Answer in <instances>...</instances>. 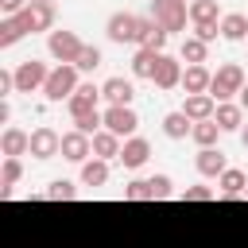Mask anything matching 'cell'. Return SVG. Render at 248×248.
Instances as JSON below:
<instances>
[{
	"label": "cell",
	"instance_id": "cell-1",
	"mask_svg": "<svg viewBox=\"0 0 248 248\" xmlns=\"http://www.w3.org/2000/svg\"><path fill=\"white\" fill-rule=\"evenodd\" d=\"M244 85H248V81H244V70H240L236 62H225V66H217V74H213V81H209V97H213L217 105H225V101L240 97Z\"/></svg>",
	"mask_w": 248,
	"mask_h": 248
},
{
	"label": "cell",
	"instance_id": "cell-2",
	"mask_svg": "<svg viewBox=\"0 0 248 248\" xmlns=\"http://www.w3.org/2000/svg\"><path fill=\"white\" fill-rule=\"evenodd\" d=\"M81 39L74 35V31H66V27H54L50 35H46V54L58 62V66H74L78 62V54H81Z\"/></svg>",
	"mask_w": 248,
	"mask_h": 248
},
{
	"label": "cell",
	"instance_id": "cell-3",
	"mask_svg": "<svg viewBox=\"0 0 248 248\" xmlns=\"http://www.w3.org/2000/svg\"><path fill=\"white\" fill-rule=\"evenodd\" d=\"M151 19H155L167 35H174V31H186L190 8H186V0H151Z\"/></svg>",
	"mask_w": 248,
	"mask_h": 248
},
{
	"label": "cell",
	"instance_id": "cell-4",
	"mask_svg": "<svg viewBox=\"0 0 248 248\" xmlns=\"http://www.w3.org/2000/svg\"><path fill=\"white\" fill-rule=\"evenodd\" d=\"M78 85H81L78 81V66H54L50 78H46V85H43V97L58 105V101H70L78 93Z\"/></svg>",
	"mask_w": 248,
	"mask_h": 248
},
{
	"label": "cell",
	"instance_id": "cell-5",
	"mask_svg": "<svg viewBox=\"0 0 248 248\" xmlns=\"http://www.w3.org/2000/svg\"><path fill=\"white\" fill-rule=\"evenodd\" d=\"M12 74H16V93H43V85H46V78H50V66L39 62V58H27V62H19Z\"/></svg>",
	"mask_w": 248,
	"mask_h": 248
},
{
	"label": "cell",
	"instance_id": "cell-6",
	"mask_svg": "<svg viewBox=\"0 0 248 248\" xmlns=\"http://www.w3.org/2000/svg\"><path fill=\"white\" fill-rule=\"evenodd\" d=\"M105 35H108V43H140V16L136 12H112L108 19H105Z\"/></svg>",
	"mask_w": 248,
	"mask_h": 248
},
{
	"label": "cell",
	"instance_id": "cell-7",
	"mask_svg": "<svg viewBox=\"0 0 248 248\" xmlns=\"http://www.w3.org/2000/svg\"><path fill=\"white\" fill-rule=\"evenodd\" d=\"M136 128H140V116H136L132 105H108L105 108V132H112L120 140H132Z\"/></svg>",
	"mask_w": 248,
	"mask_h": 248
},
{
	"label": "cell",
	"instance_id": "cell-8",
	"mask_svg": "<svg viewBox=\"0 0 248 248\" xmlns=\"http://www.w3.org/2000/svg\"><path fill=\"white\" fill-rule=\"evenodd\" d=\"M19 19H23V27H27V35H39V31H54V4L50 0H31L23 12H19Z\"/></svg>",
	"mask_w": 248,
	"mask_h": 248
},
{
	"label": "cell",
	"instance_id": "cell-9",
	"mask_svg": "<svg viewBox=\"0 0 248 248\" xmlns=\"http://www.w3.org/2000/svg\"><path fill=\"white\" fill-rule=\"evenodd\" d=\"M31 155L35 159H54V155H62V136L54 132V128H35L31 132Z\"/></svg>",
	"mask_w": 248,
	"mask_h": 248
},
{
	"label": "cell",
	"instance_id": "cell-10",
	"mask_svg": "<svg viewBox=\"0 0 248 248\" xmlns=\"http://www.w3.org/2000/svg\"><path fill=\"white\" fill-rule=\"evenodd\" d=\"M147 159H151V143H147L143 136H132V140H124V147H120V159H116V163H120L124 170H140Z\"/></svg>",
	"mask_w": 248,
	"mask_h": 248
},
{
	"label": "cell",
	"instance_id": "cell-11",
	"mask_svg": "<svg viewBox=\"0 0 248 248\" xmlns=\"http://www.w3.org/2000/svg\"><path fill=\"white\" fill-rule=\"evenodd\" d=\"M194 167H198V174H202V178H221V174L229 170V163H225V151H221V147H198Z\"/></svg>",
	"mask_w": 248,
	"mask_h": 248
},
{
	"label": "cell",
	"instance_id": "cell-12",
	"mask_svg": "<svg viewBox=\"0 0 248 248\" xmlns=\"http://www.w3.org/2000/svg\"><path fill=\"white\" fill-rule=\"evenodd\" d=\"M89 155H93V140L89 136H81V132H66L62 136V159L66 163H89Z\"/></svg>",
	"mask_w": 248,
	"mask_h": 248
},
{
	"label": "cell",
	"instance_id": "cell-13",
	"mask_svg": "<svg viewBox=\"0 0 248 248\" xmlns=\"http://www.w3.org/2000/svg\"><path fill=\"white\" fill-rule=\"evenodd\" d=\"M97 101H101V85L81 81V85H78V93L66 101V108H70V116H81V112H97Z\"/></svg>",
	"mask_w": 248,
	"mask_h": 248
},
{
	"label": "cell",
	"instance_id": "cell-14",
	"mask_svg": "<svg viewBox=\"0 0 248 248\" xmlns=\"http://www.w3.org/2000/svg\"><path fill=\"white\" fill-rule=\"evenodd\" d=\"M0 151H4V159H19V155H31V132H23V128H4V136H0Z\"/></svg>",
	"mask_w": 248,
	"mask_h": 248
},
{
	"label": "cell",
	"instance_id": "cell-15",
	"mask_svg": "<svg viewBox=\"0 0 248 248\" xmlns=\"http://www.w3.org/2000/svg\"><path fill=\"white\" fill-rule=\"evenodd\" d=\"M163 54H167V50H163ZM163 54H159V50H147V46H136V54H132V78L155 81V70H159V62H163Z\"/></svg>",
	"mask_w": 248,
	"mask_h": 248
},
{
	"label": "cell",
	"instance_id": "cell-16",
	"mask_svg": "<svg viewBox=\"0 0 248 248\" xmlns=\"http://www.w3.org/2000/svg\"><path fill=\"white\" fill-rule=\"evenodd\" d=\"M182 58H170V54H163V62H159V70H155V89H178L182 85Z\"/></svg>",
	"mask_w": 248,
	"mask_h": 248
},
{
	"label": "cell",
	"instance_id": "cell-17",
	"mask_svg": "<svg viewBox=\"0 0 248 248\" xmlns=\"http://www.w3.org/2000/svg\"><path fill=\"white\" fill-rule=\"evenodd\" d=\"M167 39H170V35H167L151 16H140V43H136V46H147V50H159V54H163Z\"/></svg>",
	"mask_w": 248,
	"mask_h": 248
},
{
	"label": "cell",
	"instance_id": "cell-18",
	"mask_svg": "<svg viewBox=\"0 0 248 248\" xmlns=\"http://www.w3.org/2000/svg\"><path fill=\"white\" fill-rule=\"evenodd\" d=\"M101 97H105L108 105H132L136 85H132V78H108V81L101 85Z\"/></svg>",
	"mask_w": 248,
	"mask_h": 248
},
{
	"label": "cell",
	"instance_id": "cell-19",
	"mask_svg": "<svg viewBox=\"0 0 248 248\" xmlns=\"http://www.w3.org/2000/svg\"><path fill=\"white\" fill-rule=\"evenodd\" d=\"M182 112H186L194 124H202V120H213L217 101H213L209 93H194V97H186V101H182Z\"/></svg>",
	"mask_w": 248,
	"mask_h": 248
},
{
	"label": "cell",
	"instance_id": "cell-20",
	"mask_svg": "<svg viewBox=\"0 0 248 248\" xmlns=\"http://www.w3.org/2000/svg\"><path fill=\"white\" fill-rule=\"evenodd\" d=\"M213 120L221 124V132H240V128H244V108H240V101H225V105H217Z\"/></svg>",
	"mask_w": 248,
	"mask_h": 248
},
{
	"label": "cell",
	"instance_id": "cell-21",
	"mask_svg": "<svg viewBox=\"0 0 248 248\" xmlns=\"http://www.w3.org/2000/svg\"><path fill=\"white\" fill-rule=\"evenodd\" d=\"M221 39H229V43H248V16L225 12V16H221Z\"/></svg>",
	"mask_w": 248,
	"mask_h": 248
},
{
	"label": "cell",
	"instance_id": "cell-22",
	"mask_svg": "<svg viewBox=\"0 0 248 248\" xmlns=\"http://www.w3.org/2000/svg\"><path fill=\"white\" fill-rule=\"evenodd\" d=\"M190 132H194V120H190L182 108H174V112L163 116V136H167V140H186Z\"/></svg>",
	"mask_w": 248,
	"mask_h": 248
},
{
	"label": "cell",
	"instance_id": "cell-23",
	"mask_svg": "<svg viewBox=\"0 0 248 248\" xmlns=\"http://www.w3.org/2000/svg\"><path fill=\"white\" fill-rule=\"evenodd\" d=\"M120 147H124V140L112 136V132H97V136H93V159L112 163V159H120Z\"/></svg>",
	"mask_w": 248,
	"mask_h": 248
},
{
	"label": "cell",
	"instance_id": "cell-24",
	"mask_svg": "<svg viewBox=\"0 0 248 248\" xmlns=\"http://www.w3.org/2000/svg\"><path fill=\"white\" fill-rule=\"evenodd\" d=\"M209 81H213V74H209L205 66H186V74H182V89H186V97H194V93H209Z\"/></svg>",
	"mask_w": 248,
	"mask_h": 248
},
{
	"label": "cell",
	"instance_id": "cell-25",
	"mask_svg": "<svg viewBox=\"0 0 248 248\" xmlns=\"http://www.w3.org/2000/svg\"><path fill=\"white\" fill-rule=\"evenodd\" d=\"M217 186H221L225 198H244V194H248V174L236 170V167H229V170L217 178Z\"/></svg>",
	"mask_w": 248,
	"mask_h": 248
},
{
	"label": "cell",
	"instance_id": "cell-26",
	"mask_svg": "<svg viewBox=\"0 0 248 248\" xmlns=\"http://www.w3.org/2000/svg\"><path fill=\"white\" fill-rule=\"evenodd\" d=\"M105 182H108V163H105V159H89V163H81V186L101 190Z\"/></svg>",
	"mask_w": 248,
	"mask_h": 248
},
{
	"label": "cell",
	"instance_id": "cell-27",
	"mask_svg": "<svg viewBox=\"0 0 248 248\" xmlns=\"http://www.w3.org/2000/svg\"><path fill=\"white\" fill-rule=\"evenodd\" d=\"M205 54H209V43H202V39H194V35H186L182 46H178V58L190 62V66H205Z\"/></svg>",
	"mask_w": 248,
	"mask_h": 248
},
{
	"label": "cell",
	"instance_id": "cell-28",
	"mask_svg": "<svg viewBox=\"0 0 248 248\" xmlns=\"http://www.w3.org/2000/svg\"><path fill=\"white\" fill-rule=\"evenodd\" d=\"M23 35H27V27H23V19H19V16H4V19H0V46H4V50H8V46H16Z\"/></svg>",
	"mask_w": 248,
	"mask_h": 248
},
{
	"label": "cell",
	"instance_id": "cell-29",
	"mask_svg": "<svg viewBox=\"0 0 248 248\" xmlns=\"http://www.w3.org/2000/svg\"><path fill=\"white\" fill-rule=\"evenodd\" d=\"M190 23H194V27H198V23H221L217 0H194V4H190Z\"/></svg>",
	"mask_w": 248,
	"mask_h": 248
},
{
	"label": "cell",
	"instance_id": "cell-30",
	"mask_svg": "<svg viewBox=\"0 0 248 248\" xmlns=\"http://www.w3.org/2000/svg\"><path fill=\"white\" fill-rule=\"evenodd\" d=\"M190 140H194L198 147H217V140H221V124H217V120H202V124H194Z\"/></svg>",
	"mask_w": 248,
	"mask_h": 248
},
{
	"label": "cell",
	"instance_id": "cell-31",
	"mask_svg": "<svg viewBox=\"0 0 248 248\" xmlns=\"http://www.w3.org/2000/svg\"><path fill=\"white\" fill-rule=\"evenodd\" d=\"M19 174H23V163L19 159H4V167H0V198H12V186L19 182Z\"/></svg>",
	"mask_w": 248,
	"mask_h": 248
},
{
	"label": "cell",
	"instance_id": "cell-32",
	"mask_svg": "<svg viewBox=\"0 0 248 248\" xmlns=\"http://www.w3.org/2000/svg\"><path fill=\"white\" fill-rule=\"evenodd\" d=\"M101 62H105V54H101V46H93V43H85L74 66H78V74H93V70H97Z\"/></svg>",
	"mask_w": 248,
	"mask_h": 248
},
{
	"label": "cell",
	"instance_id": "cell-33",
	"mask_svg": "<svg viewBox=\"0 0 248 248\" xmlns=\"http://www.w3.org/2000/svg\"><path fill=\"white\" fill-rule=\"evenodd\" d=\"M43 198H50V202H74V198H78V186H74L70 178H54V182L43 190Z\"/></svg>",
	"mask_w": 248,
	"mask_h": 248
},
{
	"label": "cell",
	"instance_id": "cell-34",
	"mask_svg": "<svg viewBox=\"0 0 248 248\" xmlns=\"http://www.w3.org/2000/svg\"><path fill=\"white\" fill-rule=\"evenodd\" d=\"M124 198H128V202H151V182H147V178H132V182L124 186Z\"/></svg>",
	"mask_w": 248,
	"mask_h": 248
},
{
	"label": "cell",
	"instance_id": "cell-35",
	"mask_svg": "<svg viewBox=\"0 0 248 248\" xmlns=\"http://www.w3.org/2000/svg\"><path fill=\"white\" fill-rule=\"evenodd\" d=\"M147 182H151V202H163V198H170V194H174V182H170L167 174H151Z\"/></svg>",
	"mask_w": 248,
	"mask_h": 248
},
{
	"label": "cell",
	"instance_id": "cell-36",
	"mask_svg": "<svg viewBox=\"0 0 248 248\" xmlns=\"http://www.w3.org/2000/svg\"><path fill=\"white\" fill-rule=\"evenodd\" d=\"M178 198H182V202H213V198H217V190H209V186H202V182H198V186H186Z\"/></svg>",
	"mask_w": 248,
	"mask_h": 248
},
{
	"label": "cell",
	"instance_id": "cell-37",
	"mask_svg": "<svg viewBox=\"0 0 248 248\" xmlns=\"http://www.w3.org/2000/svg\"><path fill=\"white\" fill-rule=\"evenodd\" d=\"M221 35V23H198L194 27V39H202V43H213Z\"/></svg>",
	"mask_w": 248,
	"mask_h": 248
},
{
	"label": "cell",
	"instance_id": "cell-38",
	"mask_svg": "<svg viewBox=\"0 0 248 248\" xmlns=\"http://www.w3.org/2000/svg\"><path fill=\"white\" fill-rule=\"evenodd\" d=\"M12 93H16V74H12V70H4V74H0V97L8 101Z\"/></svg>",
	"mask_w": 248,
	"mask_h": 248
},
{
	"label": "cell",
	"instance_id": "cell-39",
	"mask_svg": "<svg viewBox=\"0 0 248 248\" xmlns=\"http://www.w3.org/2000/svg\"><path fill=\"white\" fill-rule=\"evenodd\" d=\"M27 4H31V0H0V12H4V16H19Z\"/></svg>",
	"mask_w": 248,
	"mask_h": 248
},
{
	"label": "cell",
	"instance_id": "cell-40",
	"mask_svg": "<svg viewBox=\"0 0 248 248\" xmlns=\"http://www.w3.org/2000/svg\"><path fill=\"white\" fill-rule=\"evenodd\" d=\"M8 120H12V105L4 101V105H0V124H8Z\"/></svg>",
	"mask_w": 248,
	"mask_h": 248
},
{
	"label": "cell",
	"instance_id": "cell-41",
	"mask_svg": "<svg viewBox=\"0 0 248 248\" xmlns=\"http://www.w3.org/2000/svg\"><path fill=\"white\" fill-rule=\"evenodd\" d=\"M240 108H244V112H248V85H244V89H240Z\"/></svg>",
	"mask_w": 248,
	"mask_h": 248
},
{
	"label": "cell",
	"instance_id": "cell-42",
	"mask_svg": "<svg viewBox=\"0 0 248 248\" xmlns=\"http://www.w3.org/2000/svg\"><path fill=\"white\" fill-rule=\"evenodd\" d=\"M240 143H244V147H248V124H244V128H240Z\"/></svg>",
	"mask_w": 248,
	"mask_h": 248
},
{
	"label": "cell",
	"instance_id": "cell-43",
	"mask_svg": "<svg viewBox=\"0 0 248 248\" xmlns=\"http://www.w3.org/2000/svg\"><path fill=\"white\" fill-rule=\"evenodd\" d=\"M244 198H248V194H244Z\"/></svg>",
	"mask_w": 248,
	"mask_h": 248
}]
</instances>
